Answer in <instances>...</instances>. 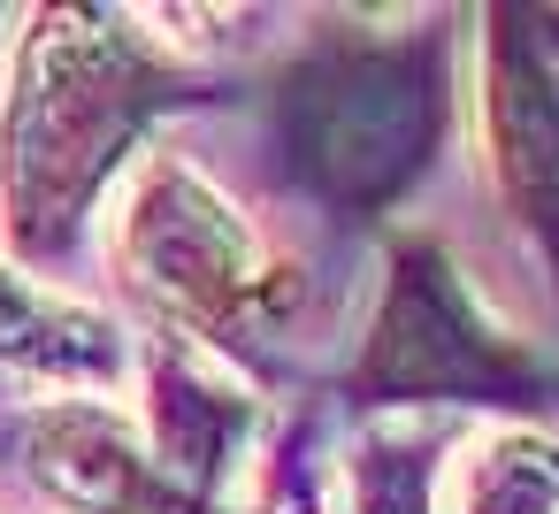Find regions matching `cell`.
<instances>
[{"label": "cell", "instance_id": "obj_1", "mask_svg": "<svg viewBox=\"0 0 559 514\" xmlns=\"http://www.w3.org/2000/svg\"><path fill=\"white\" fill-rule=\"evenodd\" d=\"M185 70L100 9H47L16 32L0 78V231L16 254L55 261L100 185L131 162L139 131L177 101Z\"/></svg>", "mask_w": 559, "mask_h": 514}, {"label": "cell", "instance_id": "obj_2", "mask_svg": "<svg viewBox=\"0 0 559 514\" xmlns=\"http://www.w3.org/2000/svg\"><path fill=\"white\" fill-rule=\"evenodd\" d=\"M276 147L337 215H383L444 139V32H330L276 78Z\"/></svg>", "mask_w": 559, "mask_h": 514}, {"label": "cell", "instance_id": "obj_3", "mask_svg": "<svg viewBox=\"0 0 559 514\" xmlns=\"http://www.w3.org/2000/svg\"><path fill=\"white\" fill-rule=\"evenodd\" d=\"M116 277L169 323V338L253 346L299 300L292 269L261 246V231L177 154H146L116 208Z\"/></svg>", "mask_w": 559, "mask_h": 514}, {"label": "cell", "instance_id": "obj_4", "mask_svg": "<svg viewBox=\"0 0 559 514\" xmlns=\"http://www.w3.org/2000/svg\"><path fill=\"white\" fill-rule=\"evenodd\" d=\"M544 361L513 330H498V315L437 238L391 246L383 300L353 361L360 407H528L544 399Z\"/></svg>", "mask_w": 559, "mask_h": 514}, {"label": "cell", "instance_id": "obj_5", "mask_svg": "<svg viewBox=\"0 0 559 514\" xmlns=\"http://www.w3.org/2000/svg\"><path fill=\"white\" fill-rule=\"evenodd\" d=\"M483 147L506 208L559 254V47L551 16L506 9L483 24Z\"/></svg>", "mask_w": 559, "mask_h": 514}, {"label": "cell", "instance_id": "obj_6", "mask_svg": "<svg viewBox=\"0 0 559 514\" xmlns=\"http://www.w3.org/2000/svg\"><path fill=\"white\" fill-rule=\"evenodd\" d=\"M9 437H16L24 476L70 514H192L177 499V483L162 476L154 445L131 430V414L93 392L24 407L9 422Z\"/></svg>", "mask_w": 559, "mask_h": 514}, {"label": "cell", "instance_id": "obj_7", "mask_svg": "<svg viewBox=\"0 0 559 514\" xmlns=\"http://www.w3.org/2000/svg\"><path fill=\"white\" fill-rule=\"evenodd\" d=\"M246 422H253V399L238 384H223L177 338L154 346V361H146V445H154V460H162V476L177 483L185 506L207 499V483L223 476Z\"/></svg>", "mask_w": 559, "mask_h": 514}, {"label": "cell", "instance_id": "obj_8", "mask_svg": "<svg viewBox=\"0 0 559 514\" xmlns=\"http://www.w3.org/2000/svg\"><path fill=\"white\" fill-rule=\"evenodd\" d=\"M0 361L55 376H116V330L0 261Z\"/></svg>", "mask_w": 559, "mask_h": 514}, {"label": "cell", "instance_id": "obj_9", "mask_svg": "<svg viewBox=\"0 0 559 514\" xmlns=\"http://www.w3.org/2000/svg\"><path fill=\"white\" fill-rule=\"evenodd\" d=\"M452 514H559V430L544 422L490 430L460 468Z\"/></svg>", "mask_w": 559, "mask_h": 514}, {"label": "cell", "instance_id": "obj_10", "mask_svg": "<svg viewBox=\"0 0 559 514\" xmlns=\"http://www.w3.org/2000/svg\"><path fill=\"white\" fill-rule=\"evenodd\" d=\"M345 514H437V445L414 422H383L353 445Z\"/></svg>", "mask_w": 559, "mask_h": 514}, {"label": "cell", "instance_id": "obj_11", "mask_svg": "<svg viewBox=\"0 0 559 514\" xmlns=\"http://www.w3.org/2000/svg\"><path fill=\"white\" fill-rule=\"evenodd\" d=\"M269 514H330V506H322V483H314V476L284 468L276 491H269Z\"/></svg>", "mask_w": 559, "mask_h": 514}]
</instances>
